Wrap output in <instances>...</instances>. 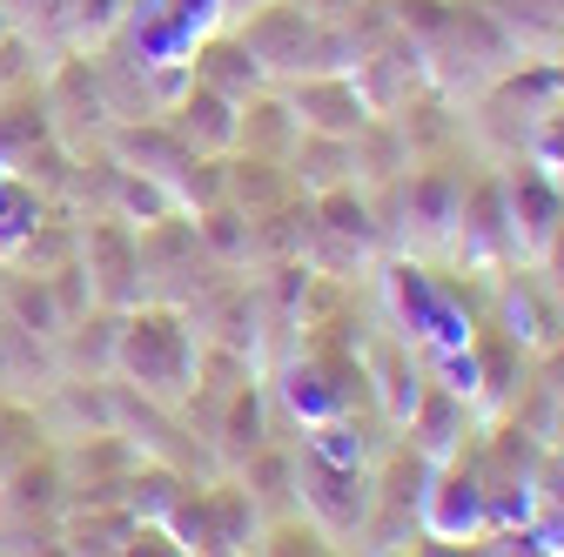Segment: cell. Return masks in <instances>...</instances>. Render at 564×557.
I'll return each mask as SVG.
<instances>
[{"label": "cell", "instance_id": "obj_7", "mask_svg": "<svg viewBox=\"0 0 564 557\" xmlns=\"http://www.w3.org/2000/svg\"><path fill=\"white\" fill-rule=\"evenodd\" d=\"M0 41H8V21H0Z\"/></svg>", "mask_w": 564, "mask_h": 557}, {"label": "cell", "instance_id": "obj_5", "mask_svg": "<svg viewBox=\"0 0 564 557\" xmlns=\"http://www.w3.org/2000/svg\"><path fill=\"white\" fill-rule=\"evenodd\" d=\"M256 444H262V403H256V390H242L229 409V457H249Z\"/></svg>", "mask_w": 564, "mask_h": 557}, {"label": "cell", "instance_id": "obj_1", "mask_svg": "<svg viewBox=\"0 0 564 557\" xmlns=\"http://www.w3.org/2000/svg\"><path fill=\"white\" fill-rule=\"evenodd\" d=\"M115 370H128L141 383L149 403H169L195 383V329H182L175 309H149V316H128L121 323V350Z\"/></svg>", "mask_w": 564, "mask_h": 557}, {"label": "cell", "instance_id": "obj_4", "mask_svg": "<svg viewBox=\"0 0 564 557\" xmlns=\"http://www.w3.org/2000/svg\"><path fill=\"white\" fill-rule=\"evenodd\" d=\"M28 229H41V201H34V188H28V182H14L8 168H0V249L21 242Z\"/></svg>", "mask_w": 564, "mask_h": 557}, {"label": "cell", "instance_id": "obj_6", "mask_svg": "<svg viewBox=\"0 0 564 557\" xmlns=\"http://www.w3.org/2000/svg\"><path fill=\"white\" fill-rule=\"evenodd\" d=\"M538 168L564 188V114H557V121H544V134H538Z\"/></svg>", "mask_w": 564, "mask_h": 557}, {"label": "cell", "instance_id": "obj_3", "mask_svg": "<svg viewBox=\"0 0 564 557\" xmlns=\"http://www.w3.org/2000/svg\"><path fill=\"white\" fill-rule=\"evenodd\" d=\"M175 134H182L195 155H208V149H223V142H242V114H236L229 95L202 88V81L188 75V95L175 101Z\"/></svg>", "mask_w": 564, "mask_h": 557}, {"label": "cell", "instance_id": "obj_2", "mask_svg": "<svg viewBox=\"0 0 564 557\" xmlns=\"http://www.w3.org/2000/svg\"><path fill=\"white\" fill-rule=\"evenodd\" d=\"M82 269L95 275V303L101 309H128V303H141V236L121 222V216H108V222H95L88 236H82Z\"/></svg>", "mask_w": 564, "mask_h": 557}]
</instances>
